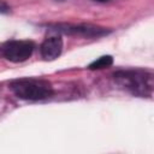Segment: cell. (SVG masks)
<instances>
[{
  "instance_id": "obj_7",
  "label": "cell",
  "mask_w": 154,
  "mask_h": 154,
  "mask_svg": "<svg viewBox=\"0 0 154 154\" xmlns=\"http://www.w3.org/2000/svg\"><path fill=\"white\" fill-rule=\"evenodd\" d=\"M7 12H10V6L5 1L0 0V13H7Z\"/></svg>"
},
{
  "instance_id": "obj_2",
  "label": "cell",
  "mask_w": 154,
  "mask_h": 154,
  "mask_svg": "<svg viewBox=\"0 0 154 154\" xmlns=\"http://www.w3.org/2000/svg\"><path fill=\"white\" fill-rule=\"evenodd\" d=\"M10 89L17 97L29 101L45 100L53 95V88L48 81L34 77L13 79L10 83Z\"/></svg>"
},
{
  "instance_id": "obj_6",
  "label": "cell",
  "mask_w": 154,
  "mask_h": 154,
  "mask_svg": "<svg viewBox=\"0 0 154 154\" xmlns=\"http://www.w3.org/2000/svg\"><path fill=\"white\" fill-rule=\"evenodd\" d=\"M113 64V58L111 55H102L94 60L88 67L90 70H101V69H107Z\"/></svg>"
},
{
  "instance_id": "obj_3",
  "label": "cell",
  "mask_w": 154,
  "mask_h": 154,
  "mask_svg": "<svg viewBox=\"0 0 154 154\" xmlns=\"http://www.w3.org/2000/svg\"><path fill=\"white\" fill-rule=\"evenodd\" d=\"M35 49V45L29 40H10L4 43L1 52L5 59L12 63H23L28 60Z\"/></svg>"
},
{
  "instance_id": "obj_1",
  "label": "cell",
  "mask_w": 154,
  "mask_h": 154,
  "mask_svg": "<svg viewBox=\"0 0 154 154\" xmlns=\"http://www.w3.org/2000/svg\"><path fill=\"white\" fill-rule=\"evenodd\" d=\"M114 82L132 95L140 97H150L154 88V75L149 70L129 69L119 70L113 73Z\"/></svg>"
},
{
  "instance_id": "obj_4",
  "label": "cell",
  "mask_w": 154,
  "mask_h": 154,
  "mask_svg": "<svg viewBox=\"0 0 154 154\" xmlns=\"http://www.w3.org/2000/svg\"><path fill=\"white\" fill-rule=\"evenodd\" d=\"M51 30L71 34V35H79V36H84V37H100V36L107 35L109 32L105 28H99V26L90 25V24H78V25L57 24V25H53Z\"/></svg>"
},
{
  "instance_id": "obj_8",
  "label": "cell",
  "mask_w": 154,
  "mask_h": 154,
  "mask_svg": "<svg viewBox=\"0 0 154 154\" xmlns=\"http://www.w3.org/2000/svg\"><path fill=\"white\" fill-rule=\"evenodd\" d=\"M95 1H99V2H105V1H108V0H95Z\"/></svg>"
},
{
  "instance_id": "obj_5",
  "label": "cell",
  "mask_w": 154,
  "mask_h": 154,
  "mask_svg": "<svg viewBox=\"0 0 154 154\" xmlns=\"http://www.w3.org/2000/svg\"><path fill=\"white\" fill-rule=\"evenodd\" d=\"M40 51H41V55L43 59H46V60L57 59L61 54V51H63L61 36L53 35V36L45 38V41L42 42V45L40 47Z\"/></svg>"
}]
</instances>
